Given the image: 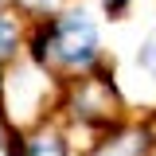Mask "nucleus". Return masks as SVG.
Wrapping results in <instances>:
<instances>
[{
	"mask_svg": "<svg viewBox=\"0 0 156 156\" xmlns=\"http://www.w3.org/2000/svg\"><path fill=\"white\" fill-rule=\"evenodd\" d=\"M23 156H74L70 125H66L62 117H58V121L39 117V125L27 129V136H23Z\"/></svg>",
	"mask_w": 156,
	"mask_h": 156,
	"instance_id": "39448f33",
	"label": "nucleus"
},
{
	"mask_svg": "<svg viewBox=\"0 0 156 156\" xmlns=\"http://www.w3.org/2000/svg\"><path fill=\"white\" fill-rule=\"evenodd\" d=\"M8 4H12L20 16L31 23V20H39V16H51V12H58L66 0H8Z\"/></svg>",
	"mask_w": 156,
	"mask_h": 156,
	"instance_id": "423d86ee",
	"label": "nucleus"
},
{
	"mask_svg": "<svg viewBox=\"0 0 156 156\" xmlns=\"http://www.w3.org/2000/svg\"><path fill=\"white\" fill-rule=\"evenodd\" d=\"M58 117L66 125H78V129H90V133H105L125 121V98H121V86L113 78V62L101 58L90 74L66 78L58 86V101H55Z\"/></svg>",
	"mask_w": 156,
	"mask_h": 156,
	"instance_id": "f03ea898",
	"label": "nucleus"
},
{
	"mask_svg": "<svg viewBox=\"0 0 156 156\" xmlns=\"http://www.w3.org/2000/svg\"><path fill=\"white\" fill-rule=\"evenodd\" d=\"M136 70H144L148 82L156 86V31H148L140 39V47H136Z\"/></svg>",
	"mask_w": 156,
	"mask_h": 156,
	"instance_id": "0eeeda50",
	"label": "nucleus"
},
{
	"mask_svg": "<svg viewBox=\"0 0 156 156\" xmlns=\"http://www.w3.org/2000/svg\"><path fill=\"white\" fill-rule=\"evenodd\" d=\"M98 8H101V16L109 20V23H121V20L129 16L133 0H98Z\"/></svg>",
	"mask_w": 156,
	"mask_h": 156,
	"instance_id": "6e6552de",
	"label": "nucleus"
},
{
	"mask_svg": "<svg viewBox=\"0 0 156 156\" xmlns=\"http://www.w3.org/2000/svg\"><path fill=\"white\" fill-rule=\"evenodd\" d=\"M23 55H27V20L8 4V8H0V109L4 113H8L4 78H8V66H16Z\"/></svg>",
	"mask_w": 156,
	"mask_h": 156,
	"instance_id": "20e7f679",
	"label": "nucleus"
},
{
	"mask_svg": "<svg viewBox=\"0 0 156 156\" xmlns=\"http://www.w3.org/2000/svg\"><path fill=\"white\" fill-rule=\"evenodd\" d=\"M27 62H35L55 86L66 78L90 74L105 58L101 27L86 4H62L51 16H39L27 23Z\"/></svg>",
	"mask_w": 156,
	"mask_h": 156,
	"instance_id": "f257e3e1",
	"label": "nucleus"
},
{
	"mask_svg": "<svg viewBox=\"0 0 156 156\" xmlns=\"http://www.w3.org/2000/svg\"><path fill=\"white\" fill-rule=\"evenodd\" d=\"M0 8H8V0H0Z\"/></svg>",
	"mask_w": 156,
	"mask_h": 156,
	"instance_id": "1a4fd4ad",
	"label": "nucleus"
},
{
	"mask_svg": "<svg viewBox=\"0 0 156 156\" xmlns=\"http://www.w3.org/2000/svg\"><path fill=\"white\" fill-rule=\"evenodd\" d=\"M156 148V129L140 121H121L113 129L94 136V144L82 156H148Z\"/></svg>",
	"mask_w": 156,
	"mask_h": 156,
	"instance_id": "7ed1b4c3",
	"label": "nucleus"
}]
</instances>
